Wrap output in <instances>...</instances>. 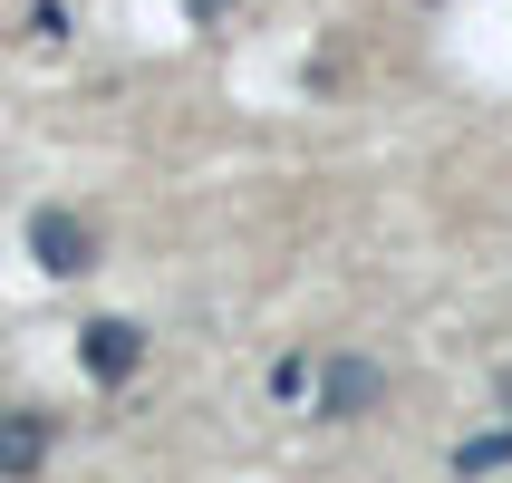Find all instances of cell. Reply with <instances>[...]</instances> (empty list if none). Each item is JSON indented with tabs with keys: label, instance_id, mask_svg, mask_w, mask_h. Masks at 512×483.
Segmentation results:
<instances>
[{
	"label": "cell",
	"instance_id": "2",
	"mask_svg": "<svg viewBox=\"0 0 512 483\" xmlns=\"http://www.w3.org/2000/svg\"><path fill=\"white\" fill-rule=\"evenodd\" d=\"M78 358H87V377H97V387H116V377H136L145 329H136V319H87V329H78Z\"/></svg>",
	"mask_w": 512,
	"mask_h": 483
},
{
	"label": "cell",
	"instance_id": "1",
	"mask_svg": "<svg viewBox=\"0 0 512 483\" xmlns=\"http://www.w3.org/2000/svg\"><path fill=\"white\" fill-rule=\"evenodd\" d=\"M29 252H39L49 281H78V271H97V232L78 213H29Z\"/></svg>",
	"mask_w": 512,
	"mask_h": 483
},
{
	"label": "cell",
	"instance_id": "4",
	"mask_svg": "<svg viewBox=\"0 0 512 483\" xmlns=\"http://www.w3.org/2000/svg\"><path fill=\"white\" fill-rule=\"evenodd\" d=\"M39 464H49V416L0 406V474H39Z\"/></svg>",
	"mask_w": 512,
	"mask_h": 483
},
{
	"label": "cell",
	"instance_id": "5",
	"mask_svg": "<svg viewBox=\"0 0 512 483\" xmlns=\"http://www.w3.org/2000/svg\"><path fill=\"white\" fill-rule=\"evenodd\" d=\"M493 464H512V426L503 435H474V445L455 455V474H493Z\"/></svg>",
	"mask_w": 512,
	"mask_h": 483
},
{
	"label": "cell",
	"instance_id": "6",
	"mask_svg": "<svg viewBox=\"0 0 512 483\" xmlns=\"http://www.w3.org/2000/svg\"><path fill=\"white\" fill-rule=\"evenodd\" d=\"M213 10H232V0H194V20H213Z\"/></svg>",
	"mask_w": 512,
	"mask_h": 483
},
{
	"label": "cell",
	"instance_id": "3",
	"mask_svg": "<svg viewBox=\"0 0 512 483\" xmlns=\"http://www.w3.org/2000/svg\"><path fill=\"white\" fill-rule=\"evenodd\" d=\"M377 397H387V377H377L368 358H339V368L319 377V416H339V426H348V416H368Z\"/></svg>",
	"mask_w": 512,
	"mask_h": 483
},
{
	"label": "cell",
	"instance_id": "7",
	"mask_svg": "<svg viewBox=\"0 0 512 483\" xmlns=\"http://www.w3.org/2000/svg\"><path fill=\"white\" fill-rule=\"evenodd\" d=\"M503 397H512V387H503Z\"/></svg>",
	"mask_w": 512,
	"mask_h": 483
}]
</instances>
